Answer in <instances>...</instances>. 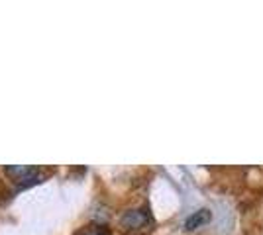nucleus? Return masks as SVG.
I'll use <instances>...</instances> for the list:
<instances>
[{
  "label": "nucleus",
  "instance_id": "obj_1",
  "mask_svg": "<svg viewBox=\"0 0 263 235\" xmlns=\"http://www.w3.org/2000/svg\"><path fill=\"white\" fill-rule=\"evenodd\" d=\"M4 173L12 177V180L20 186V188H28L32 184L40 182V168L30 167V165H10V167H4Z\"/></svg>",
  "mask_w": 263,
  "mask_h": 235
},
{
  "label": "nucleus",
  "instance_id": "obj_2",
  "mask_svg": "<svg viewBox=\"0 0 263 235\" xmlns=\"http://www.w3.org/2000/svg\"><path fill=\"white\" fill-rule=\"evenodd\" d=\"M152 222L149 218V212L142 208V210H128V212L122 213L120 218V225L126 229V231H132V229H142L145 225Z\"/></svg>",
  "mask_w": 263,
  "mask_h": 235
},
{
  "label": "nucleus",
  "instance_id": "obj_3",
  "mask_svg": "<svg viewBox=\"0 0 263 235\" xmlns=\"http://www.w3.org/2000/svg\"><path fill=\"white\" fill-rule=\"evenodd\" d=\"M210 218H212L210 210H206V208L197 210V212H193L185 220V229H186V231H195V229H198V227H202V225L209 224Z\"/></svg>",
  "mask_w": 263,
  "mask_h": 235
},
{
  "label": "nucleus",
  "instance_id": "obj_4",
  "mask_svg": "<svg viewBox=\"0 0 263 235\" xmlns=\"http://www.w3.org/2000/svg\"><path fill=\"white\" fill-rule=\"evenodd\" d=\"M83 235H108V233H106V229H102V227H92V229L85 231Z\"/></svg>",
  "mask_w": 263,
  "mask_h": 235
}]
</instances>
